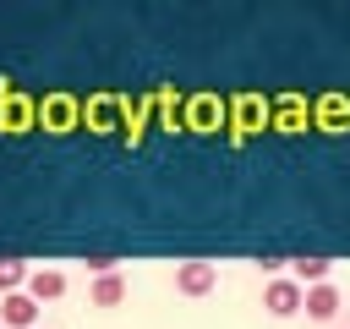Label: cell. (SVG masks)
I'll use <instances>...</instances> for the list:
<instances>
[{"label":"cell","instance_id":"6da1fadb","mask_svg":"<svg viewBox=\"0 0 350 329\" xmlns=\"http://www.w3.org/2000/svg\"><path fill=\"white\" fill-rule=\"evenodd\" d=\"M213 285H219V263H208V258L175 263V291H180V296H208Z\"/></svg>","mask_w":350,"mask_h":329},{"label":"cell","instance_id":"7a4b0ae2","mask_svg":"<svg viewBox=\"0 0 350 329\" xmlns=\"http://www.w3.org/2000/svg\"><path fill=\"white\" fill-rule=\"evenodd\" d=\"M301 302H306V291H301L290 274H273V280L262 285V307H268L273 318H295V313H301Z\"/></svg>","mask_w":350,"mask_h":329},{"label":"cell","instance_id":"3957f363","mask_svg":"<svg viewBox=\"0 0 350 329\" xmlns=\"http://www.w3.org/2000/svg\"><path fill=\"white\" fill-rule=\"evenodd\" d=\"M339 307H345V296H339V285H334V280H323V285H306V302H301V313H306L312 324H334V318H339Z\"/></svg>","mask_w":350,"mask_h":329},{"label":"cell","instance_id":"277c9868","mask_svg":"<svg viewBox=\"0 0 350 329\" xmlns=\"http://www.w3.org/2000/svg\"><path fill=\"white\" fill-rule=\"evenodd\" d=\"M0 324H5V329H38V302H33L27 291L0 296Z\"/></svg>","mask_w":350,"mask_h":329},{"label":"cell","instance_id":"5b68a950","mask_svg":"<svg viewBox=\"0 0 350 329\" xmlns=\"http://www.w3.org/2000/svg\"><path fill=\"white\" fill-rule=\"evenodd\" d=\"M27 296H33L38 307H44V302H60V296H66V274H60V269H44V263H38V269L27 274Z\"/></svg>","mask_w":350,"mask_h":329},{"label":"cell","instance_id":"8992f818","mask_svg":"<svg viewBox=\"0 0 350 329\" xmlns=\"http://www.w3.org/2000/svg\"><path fill=\"white\" fill-rule=\"evenodd\" d=\"M88 302H93V307H120V302H126V274H120V269H115V274H98V280L88 285Z\"/></svg>","mask_w":350,"mask_h":329},{"label":"cell","instance_id":"52a82bcc","mask_svg":"<svg viewBox=\"0 0 350 329\" xmlns=\"http://www.w3.org/2000/svg\"><path fill=\"white\" fill-rule=\"evenodd\" d=\"M334 274V258H290V280L306 291V285H323Z\"/></svg>","mask_w":350,"mask_h":329},{"label":"cell","instance_id":"ba28073f","mask_svg":"<svg viewBox=\"0 0 350 329\" xmlns=\"http://www.w3.org/2000/svg\"><path fill=\"white\" fill-rule=\"evenodd\" d=\"M27 263L22 258H0V296H11V291H27Z\"/></svg>","mask_w":350,"mask_h":329},{"label":"cell","instance_id":"9c48e42d","mask_svg":"<svg viewBox=\"0 0 350 329\" xmlns=\"http://www.w3.org/2000/svg\"><path fill=\"white\" fill-rule=\"evenodd\" d=\"M115 269H120L115 252H88V274H93V280H98V274H115Z\"/></svg>","mask_w":350,"mask_h":329},{"label":"cell","instance_id":"30bf717a","mask_svg":"<svg viewBox=\"0 0 350 329\" xmlns=\"http://www.w3.org/2000/svg\"><path fill=\"white\" fill-rule=\"evenodd\" d=\"M0 329H5V324H0Z\"/></svg>","mask_w":350,"mask_h":329},{"label":"cell","instance_id":"8fae6325","mask_svg":"<svg viewBox=\"0 0 350 329\" xmlns=\"http://www.w3.org/2000/svg\"><path fill=\"white\" fill-rule=\"evenodd\" d=\"M38 329H44V324H38Z\"/></svg>","mask_w":350,"mask_h":329}]
</instances>
